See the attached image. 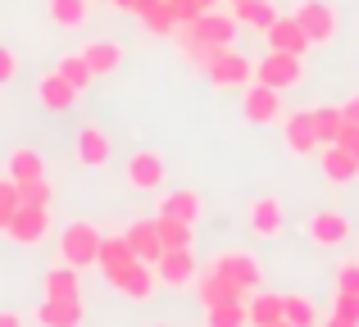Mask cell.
Returning <instances> with one entry per match:
<instances>
[{"mask_svg":"<svg viewBox=\"0 0 359 327\" xmlns=\"http://www.w3.org/2000/svg\"><path fill=\"white\" fill-rule=\"evenodd\" d=\"M18 195H23V204H41V209H50L55 186L46 182V177H36V182H18Z\"/></svg>","mask_w":359,"mask_h":327,"instance_id":"obj_36","label":"cell"},{"mask_svg":"<svg viewBox=\"0 0 359 327\" xmlns=\"http://www.w3.org/2000/svg\"><path fill=\"white\" fill-rule=\"evenodd\" d=\"M305 237L323 250H337V246L351 241V218H346L341 209H314L305 218Z\"/></svg>","mask_w":359,"mask_h":327,"instance_id":"obj_13","label":"cell"},{"mask_svg":"<svg viewBox=\"0 0 359 327\" xmlns=\"http://www.w3.org/2000/svg\"><path fill=\"white\" fill-rule=\"evenodd\" d=\"M109 155H114V141H109L105 127L87 123L78 137H73V160H78L82 168H105V164H109Z\"/></svg>","mask_w":359,"mask_h":327,"instance_id":"obj_15","label":"cell"},{"mask_svg":"<svg viewBox=\"0 0 359 327\" xmlns=\"http://www.w3.org/2000/svg\"><path fill=\"white\" fill-rule=\"evenodd\" d=\"M205 5H210V9H214V5H223V0H205Z\"/></svg>","mask_w":359,"mask_h":327,"instance_id":"obj_49","label":"cell"},{"mask_svg":"<svg viewBox=\"0 0 359 327\" xmlns=\"http://www.w3.org/2000/svg\"><path fill=\"white\" fill-rule=\"evenodd\" d=\"M332 314H341V319L359 323V295H351V291H337V295H332Z\"/></svg>","mask_w":359,"mask_h":327,"instance_id":"obj_39","label":"cell"},{"mask_svg":"<svg viewBox=\"0 0 359 327\" xmlns=\"http://www.w3.org/2000/svg\"><path fill=\"white\" fill-rule=\"evenodd\" d=\"M168 5H173V14H177V23H191V18H201L205 9V0H168Z\"/></svg>","mask_w":359,"mask_h":327,"instance_id":"obj_40","label":"cell"},{"mask_svg":"<svg viewBox=\"0 0 359 327\" xmlns=\"http://www.w3.org/2000/svg\"><path fill=\"white\" fill-rule=\"evenodd\" d=\"M341 114H346V123H355V127H359V91H351V96L341 100Z\"/></svg>","mask_w":359,"mask_h":327,"instance_id":"obj_43","label":"cell"},{"mask_svg":"<svg viewBox=\"0 0 359 327\" xmlns=\"http://www.w3.org/2000/svg\"><path fill=\"white\" fill-rule=\"evenodd\" d=\"M237 14L232 9H205L201 18H191V23H177L173 27V46L177 50H191V46H214V50H228L232 41H237Z\"/></svg>","mask_w":359,"mask_h":327,"instance_id":"obj_1","label":"cell"},{"mask_svg":"<svg viewBox=\"0 0 359 327\" xmlns=\"http://www.w3.org/2000/svg\"><path fill=\"white\" fill-rule=\"evenodd\" d=\"M128 259H137V255H132V246H128V237H123V232H118V237H105V241H100V259H96L100 273H114V268H123Z\"/></svg>","mask_w":359,"mask_h":327,"instance_id":"obj_33","label":"cell"},{"mask_svg":"<svg viewBox=\"0 0 359 327\" xmlns=\"http://www.w3.org/2000/svg\"><path fill=\"white\" fill-rule=\"evenodd\" d=\"M155 273H159V286H168V291H187V286H196V277H201V264H196V250H164V255L155 259Z\"/></svg>","mask_w":359,"mask_h":327,"instance_id":"obj_10","label":"cell"},{"mask_svg":"<svg viewBox=\"0 0 359 327\" xmlns=\"http://www.w3.org/2000/svg\"><path fill=\"white\" fill-rule=\"evenodd\" d=\"M55 73H60L64 82H73L78 91H87L91 82H96V73L87 69V60H82V50H69V55H60V60H55Z\"/></svg>","mask_w":359,"mask_h":327,"instance_id":"obj_32","label":"cell"},{"mask_svg":"<svg viewBox=\"0 0 359 327\" xmlns=\"http://www.w3.org/2000/svg\"><path fill=\"white\" fill-rule=\"evenodd\" d=\"M323 327H359V323H351V319H341V314H327V319H323Z\"/></svg>","mask_w":359,"mask_h":327,"instance_id":"obj_45","label":"cell"},{"mask_svg":"<svg viewBox=\"0 0 359 327\" xmlns=\"http://www.w3.org/2000/svg\"><path fill=\"white\" fill-rule=\"evenodd\" d=\"M82 319H87L82 295H69V300H50V295H41V305H36V323H41V327H82Z\"/></svg>","mask_w":359,"mask_h":327,"instance_id":"obj_18","label":"cell"},{"mask_svg":"<svg viewBox=\"0 0 359 327\" xmlns=\"http://www.w3.org/2000/svg\"><path fill=\"white\" fill-rule=\"evenodd\" d=\"M245 228L259 241H278L282 232H287V204H282L278 195H255V200L245 204Z\"/></svg>","mask_w":359,"mask_h":327,"instance_id":"obj_8","label":"cell"},{"mask_svg":"<svg viewBox=\"0 0 359 327\" xmlns=\"http://www.w3.org/2000/svg\"><path fill=\"white\" fill-rule=\"evenodd\" d=\"M318 168H323V177L332 186H346V182H359V160L351 151H346V146H323V151H318Z\"/></svg>","mask_w":359,"mask_h":327,"instance_id":"obj_20","label":"cell"},{"mask_svg":"<svg viewBox=\"0 0 359 327\" xmlns=\"http://www.w3.org/2000/svg\"><path fill=\"white\" fill-rule=\"evenodd\" d=\"M46 14L64 32H82L87 18H91V0H46Z\"/></svg>","mask_w":359,"mask_h":327,"instance_id":"obj_24","label":"cell"},{"mask_svg":"<svg viewBox=\"0 0 359 327\" xmlns=\"http://www.w3.org/2000/svg\"><path fill=\"white\" fill-rule=\"evenodd\" d=\"M18 204H23V195H18V182L9 173H0V223H9V214L18 209ZM5 232V228H0Z\"/></svg>","mask_w":359,"mask_h":327,"instance_id":"obj_37","label":"cell"},{"mask_svg":"<svg viewBox=\"0 0 359 327\" xmlns=\"http://www.w3.org/2000/svg\"><path fill=\"white\" fill-rule=\"evenodd\" d=\"M0 228H5V223H0Z\"/></svg>","mask_w":359,"mask_h":327,"instance_id":"obj_50","label":"cell"},{"mask_svg":"<svg viewBox=\"0 0 359 327\" xmlns=\"http://www.w3.org/2000/svg\"><path fill=\"white\" fill-rule=\"evenodd\" d=\"M155 214H159V218H177V223H191V228H196V223L205 218V195L196 191V186H177V191L159 195Z\"/></svg>","mask_w":359,"mask_h":327,"instance_id":"obj_14","label":"cell"},{"mask_svg":"<svg viewBox=\"0 0 359 327\" xmlns=\"http://www.w3.org/2000/svg\"><path fill=\"white\" fill-rule=\"evenodd\" d=\"M14 78H18V55L9 50L5 41H0V87H9Z\"/></svg>","mask_w":359,"mask_h":327,"instance_id":"obj_41","label":"cell"},{"mask_svg":"<svg viewBox=\"0 0 359 327\" xmlns=\"http://www.w3.org/2000/svg\"><path fill=\"white\" fill-rule=\"evenodd\" d=\"M205 78H210V87H219V91H241V87L255 82V60L228 46V50L214 55V64L205 69Z\"/></svg>","mask_w":359,"mask_h":327,"instance_id":"obj_7","label":"cell"},{"mask_svg":"<svg viewBox=\"0 0 359 327\" xmlns=\"http://www.w3.org/2000/svg\"><path fill=\"white\" fill-rule=\"evenodd\" d=\"M100 241H105V232H100L96 223L78 218V223H69V228L60 232V259L73 264V268H91L100 259Z\"/></svg>","mask_w":359,"mask_h":327,"instance_id":"obj_2","label":"cell"},{"mask_svg":"<svg viewBox=\"0 0 359 327\" xmlns=\"http://www.w3.org/2000/svg\"><path fill=\"white\" fill-rule=\"evenodd\" d=\"M41 295H50V300H69V295H82V277H78V268L73 264H55L50 273L41 277Z\"/></svg>","mask_w":359,"mask_h":327,"instance_id":"obj_26","label":"cell"},{"mask_svg":"<svg viewBox=\"0 0 359 327\" xmlns=\"http://www.w3.org/2000/svg\"><path fill=\"white\" fill-rule=\"evenodd\" d=\"M264 46H269V50H291V55H309V50H314V41L300 32V23L291 14L273 18V27L264 32Z\"/></svg>","mask_w":359,"mask_h":327,"instance_id":"obj_19","label":"cell"},{"mask_svg":"<svg viewBox=\"0 0 359 327\" xmlns=\"http://www.w3.org/2000/svg\"><path fill=\"white\" fill-rule=\"evenodd\" d=\"M245 319H250V327H273L282 319V291H250L245 295Z\"/></svg>","mask_w":359,"mask_h":327,"instance_id":"obj_25","label":"cell"},{"mask_svg":"<svg viewBox=\"0 0 359 327\" xmlns=\"http://www.w3.org/2000/svg\"><path fill=\"white\" fill-rule=\"evenodd\" d=\"M309 123H314L318 151H323V146H332L337 137H341V127H346V114H341V105H309Z\"/></svg>","mask_w":359,"mask_h":327,"instance_id":"obj_27","label":"cell"},{"mask_svg":"<svg viewBox=\"0 0 359 327\" xmlns=\"http://www.w3.org/2000/svg\"><path fill=\"white\" fill-rule=\"evenodd\" d=\"M337 291L359 295V259H346V264L337 268Z\"/></svg>","mask_w":359,"mask_h":327,"instance_id":"obj_38","label":"cell"},{"mask_svg":"<svg viewBox=\"0 0 359 327\" xmlns=\"http://www.w3.org/2000/svg\"><path fill=\"white\" fill-rule=\"evenodd\" d=\"M337 146H346V151H351L355 160H359V127H355V123H346V127H341V137H337Z\"/></svg>","mask_w":359,"mask_h":327,"instance_id":"obj_42","label":"cell"},{"mask_svg":"<svg viewBox=\"0 0 359 327\" xmlns=\"http://www.w3.org/2000/svg\"><path fill=\"white\" fill-rule=\"evenodd\" d=\"M282 96H287V91H273V87H264V82L241 87V118L255 123V127L282 123Z\"/></svg>","mask_w":359,"mask_h":327,"instance_id":"obj_9","label":"cell"},{"mask_svg":"<svg viewBox=\"0 0 359 327\" xmlns=\"http://www.w3.org/2000/svg\"><path fill=\"white\" fill-rule=\"evenodd\" d=\"M155 223H159V241H164V250H187L196 241V228H191V223L159 218V214H155Z\"/></svg>","mask_w":359,"mask_h":327,"instance_id":"obj_34","label":"cell"},{"mask_svg":"<svg viewBox=\"0 0 359 327\" xmlns=\"http://www.w3.org/2000/svg\"><path fill=\"white\" fill-rule=\"evenodd\" d=\"M123 237H128L132 255L146 259V264H155V259L164 255V241H159V223H155V218H137L128 232H123Z\"/></svg>","mask_w":359,"mask_h":327,"instance_id":"obj_23","label":"cell"},{"mask_svg":"<svg viewBox=\"0 0 359 327\" xmlns=\"http://www.w3.org/2000/svg\"><path fill=\"white\" fill-rule=\"evenodd\" d=\"M5 173L14 177V182H36V177H46V160L32 151V146H18V151L9 155Z\"/></svg>","mask_w":359,"mask_h":327,"instance_id":"obj_29","label":"cell"},{"mask_svg":"<svg viewBox=\"0 0 359 327\" xmlns=\"http://www.w3.org/2000/svg\"><path fill=\"white\" fill-rule=\"evenodd\" d=\"M210 268H214V273H223L228 282H237L245 295L264 286V264H259V255H255V250H237V246H228V250H219V255L210 259Z\"/></svg>","mask_w":359,"mask_h":327,"instance_id":"obj_4","label":"cell"},{"mask_svg":"<svg viewBox=\"0 0 359 327\" xmlns=\"http://www.w3.org/2000/svg\"><path fill=\"white\" fill-rule=\"evenodd\" d=\"M82 91L73 87V82H64L60 73H41V82H36V100H41V109H50V114H69L73 105H78Z\"/></svg>","mask_w":359,"mask_h":327,"instance_id":"obj_17","label":"cell"},{"mask_svg":"<svg viewBox=\"0 0 359 327\" xmlns=\"http://www.w3.org/2000/svg\"><path fill=\"white\" fill-rule=\"evenodd\" d=\"M105 282L114 286L123 300H137V305H141V300H150V295H155L159 273H155V264H146V259H128L123 268L105 273Z\"/></svg>","mask_w":359,"mask_h":327,"instance_id":"obj_6","label":"cell"},{"mask_svg":"<svg viewBox=\"0 0 359 327\" xmlns=\"http://www.w3.org/2000/svg\"><path fill=\"white\" fill-rule=\"evenodd\" d=\"M255 82L273 91H296L305 82V55H291V50H269L264 60H255Z\"/></svg>","mask_w":359,"mask_h":327,"instance_id":"obj_3","label":"cell"},{"mask_svg":"<svg viewBox=\"0 0 359 327\" xmlns=\"http://www.w3.org/2000/svg\"><path fill=\"white\" fill-rule=\"evenodd\" d=\"M282 146H287L296 160H309V155H318V137H314V123H309V109L282 114Z\"/></svg>","mask_w":359,"mask_h":327,"instance_id":"obj_16","label":"cell"},{"mask_svg":"<svg viewBox=\"0 0 359 327\" xmlns=\"http://www.w3.org/2000/svg\"><path fill=\"white\" fill-rule=\"evenodd\" d=\"M273 327H291V323H287V319H278V323H273Z\"/></svg>","mask_w":359,"mask_h":327,"instance_id":"obj_47","label":"cell"},{"mask_svg":"<svg viewBox=\"0 0 359 327\" xmlns=\"http://www.w3.org/2000/svg\"><path fill=\"white\" fill-rule=\"evenodd\" d=\"M228 5H250V0H228Z\"/></svg>","mask_w":359,"mask_h":327,"instance_id":"obj_48","label":"cell"},{"mask_svg":"<svg viewBox=\"0 0 359 327\" xmlns=\"http://www.w3.org/2000/svg\"><path fill=\"white\" fill-rule=\"evenodd\" d=\"M282 319H287L291 327H323L318 309L305 300V295H296V291H282Z\"/></svg>","mask_w":359,"mask_h":327,"instance_id":"obj_30","label":"cell"},{"mask_svg":"<svg viewBox=\"0 0 359 327\" xmlns=\"http://www.w3.org/2000/svg\"><path fill=\"white\" fill-rule=\"evenodd\" d=\"M0 327H23V319H18V314H9V309H0Z\"/></svg>","mask_w":359,"mask_h":327,"instance_id":"obj_46","label":"cell"},{"mask_svg":"<svg viewBox=\"0 0 359 327\" xmlns=\"http://www.w3.org/2000/svg\"><path fill=\"white\" fill-rule=\"evenodd\" d=\"M196 295H201L205 309H214V305H228V300H245V291L237 282H228L223 273H214V268H205L201 277H196Z\"/></svg>","mask_w":359,"mask_h":327,"instance_id":"obj_22","label":"cell"},{"mask_svg":"<svg viewBox=\"0 0 359 327\" xmlns=\"http://www.w3.org/2000/svg\"><path fill=\"white\" fill-rule=\"evenodd\" d=\"M137 18L146 23V32H155V36H173V27H177V14H173V5H168V0H150Z\"/></svg>","mask_w":359,"mask_h":327,"instance_id":"obj_31","label":"cell"},{"mask_svg":"<svg viewBox=\"0 0 359 327\" xmlns=\"http://www.w3.org/2000/svg\"><path fill=\"white\" fill-rule=\"evenodd\" d=\"M46 232H50V209H41V204H18L5 223V237L14 246H36V241H46Z\"/></svg>","mask_w":359,"mask_h":327,"instance_id":"obj_11","label":"cell"},{"mask_svg":"<svg viewBox=\"0 0 359 327\" xmlns=\"http://www.w3.org/2000/svg\"><path fill=\"white\" fill-rule=\"evenodd\" d=\"M164 182H168V160L159 151H132V160H128V186L132 191H164Z\"/></svg>","mask_w":359,"mask_h":327,"instance_id":"obj_12","label":"cell"},{"mask_svg":"<svg viewBox=\"0 0 359 327\" xmlns=\"http://www.w3.org/2000/svg\"><path fill=\"white\" fill-rule=\"evenodd\" d=\"M82 60H87V69L96 73V78H114L123 69V46L109 41V36H96V41L82 46Z\"/></svg>","mask_w":359,"mask_h":327,"instance_id":"obj_21","label":"cell"},{"mask_svg":"<svg viewBox=\"0 0 359 327\" xmlns=\"http://www.w3.org/2000/svg\"><path fill=\"white\" fill-rule=\"evenodd\" d=\"M232 9V14H237V23H245V27H255V32H269V27H273V18H278L282 14V9L278 5H273V0H250V5H228Z\"/></svg>","mask_w":359,"mask_h":327,"instance_id":"obj_28","label":"cell"},{"mask_svg":"<svg viewBox=\"0 0 359 327\" xmlns=\"http://www.w3.org/2000/svg\"><path fill=\"white\" fill-rule=\"evenodd\" d=\"M291 18L300 23V32H305L314 46H332V41H337V27H341L332 0H300Z\"/></svg>","mask_w":359,"mask_h":327,"instance_id":"obj_5","label":"cell"},{"mask_svg":"<svg viewBox=\"0 0 359 327\" xmlns=\"http://www.w3.org/2000/svg\"><path fill=\"white\" fill-rule=\"evenodd\" d=\"M114 9H123V14H141V9L150 5V0H109Z\"/></svg>","mask_w":359,"mask_h":327,"instance_id":"obj_44","label":"cell"},{"mask_svg":"<svg viewBox=\"0 0 359 327\" xmlns=\"http://www.w3.org/2000/svg\"><path fill=\"white\" fill-rule=\"evenodd\" d=\"M205 323L210 327H250V319H245V300H228V305L205 309Z\"/></svg>","mask_w":359,"mask_h":327,"instance_id":"obj_35","label":"cell"}]
</instances>
